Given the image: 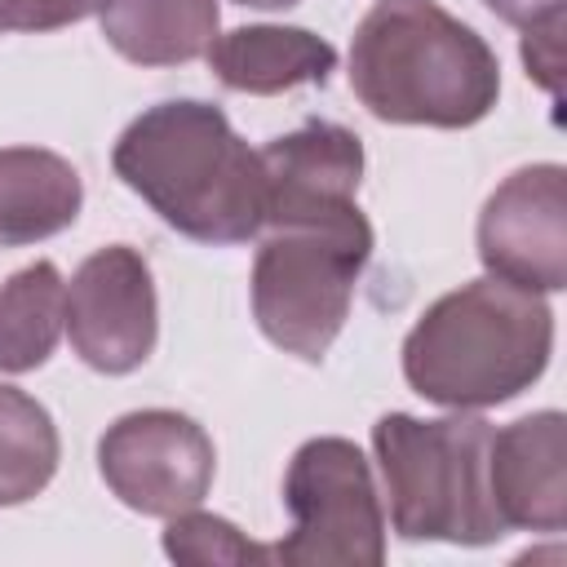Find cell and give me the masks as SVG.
Masks as SVG:
<instances>
[{
    "instance_id": "1",
    "label": "cell",
    "mask_w": 567,
    "mask_h": 567,
    "mask_svg": "<svg viewBox=\"0 0 567 567\" xmlns=\"http://www.w3.org/2000/svg\"><path fill=\"white\" fill-rule=\"evenodd\" d=\"M111 168L186 239L248 244L261 230V159L213 102L142 111L120 133Z\"/></svg>"
},
{
    "instance_id": "2",
    "label": "cell",
    "mask_w": 567,
    "mask_h": 567,
    "mask_svg": "<svg viewBox=\"0 0 567 567\" xmlns=\"http://www.w3.org/2000/svg\"><path fill=\"white\" fill-rule=\"evenodd\" d=\"M350 89L385 124L470 128L501 97V62L439 0H377L350 40Z\"/></svg>"
},
{
    "instance_id": "3",
    "label": "cell",
    "mask_w": 567,
    "mask_h": 567,
    "mask_svg": "<svg viewBox=\"0 0 567 567\" xmlns=\"http://www.w3.org/2000/svg\"><path fill=\"white\" fill-rule=\"evenodd\" d=\"M549 350L554 315L540 292L487 275L425 306L403 341V377L421 399L474 412L523 394Z\"/></svg>"
},
{
    "instance_id": "4",
    "label": "cell",
    "mask_w": 567,
    "mask_h": 567,
    "mask_svg": "<svg viewBox=\"0 0 567 567\" xmlns=\"http://www.w3.org/2000/svg\"><path fill=\"white\" fill-rule=\"evenodd\" d=\"M487 439L492 425L465 412L443 421L390 412L372 425L390 523L403 540L492 545L505 536L487 492Z\"/></svg>"
},
{
    "instance_id": "5",
    "label": "cell",
    "mask_w": 567,
    "mask_h": 567,
    "mask_svg": "<svg viewBox=\"0 0 567 567\" xmlns=\"http://www.w3.org/2000/svg\"><path fill=\"white\" fill-rule=\"evenodd\" d=\"M368 257L372 226L359 208L332 221L270 226L252 261V319L266 341L319 363L350 315Z\"/></svg>"
},
{
    "instance_id": "6",
    "label": "cell",
    "mask_w": 567,
    "mask_h": 567,
    "mask_svg": "<svg viewBox=\"0 0 567 567\" xmlns=\"http://www.w3.org/2000/svg\"><path fill=\"white\" fill-rule=\"evenodd\" d=\"M292 532L270 549L284 567H377L385 558V518L372 470L350 439H310L284 474Z\"/></svg>"
},
{
    "instance_id": "7",
    "label": "cell",
    "mask_w": 567,
    "mask_h": 567,
    "mask_svg": "<svg viewBox=\"0 0 567 567\" xmlns=\"http://www.w3.org/2000/svg\"><path fill=\"white\" fill-rule=\"evenodd\" d=\"M97 470L128 509L173 518L208 496L217 452L204 425H195L190 416L146 408L106 425L97 443Z\"/></svg>"
},
{
    "instance_id": "8",
    "label": "cell",
    "mask_w": 567,
    "mask_h": 567,
    "mask_svg": "<svg viewBox=\"0 0 567 567\" xmlns=\"http://www.w3.org/2000/svg\"><path fill=\"white\" fill-rule=\"evenodd\" d=\"M66 332L75 354L106 377L142 368L155 350V284L137 248L111 244L80 261L66 288Z\"/></svg>"
},
{
    "instance_id": "9",
    "label": "cell",
    "mask_w": 567,
    "mask_h": 567,
    "mask_svg": "<svg viewBox=\"0 0 567 567\" xmlns=\"http://www.w3.org/2000/svg\"><path fill=\"white\" fill-rule=\"evenodd\" d=\"M478 257L487 275L558 292L567 288V173L532 164L509 173L478 213Z\"/></svg>"
},
{
    "instance_id": "10",
    "label": "cell",
    "mask_w": 567,
    "mask_h": 567,
    "mask_svg": "<svg viewBox=\"0 0 567 567\" xmlns=\"http://www.w3.org/2000/svg\"><path fill=\"white\" fill-rule=\"evenodd\" d=\"M261 159V226L332 221L354 213L363 177V142L332 124L310 120L257 151Z\"/></svg>"
},
{
    "instance_id": "11",
    "label": "cell",
    "mask_w": 567,
    "mask_h": 567,
    "mask_svg": "<svg viewBox=\"0 0 567 567\" xmlns=\"http://www.w3.org/2000/svg\"><path fill=\"white\" fill-rule=\"evenodd\" d=\"M487 492L505 527L563 532L567 527V421L563 412H532L487 439Z\"/></svg>"
},
{
    "instance_id": "12",
    "label": "cell",
    "mask_w": 567,
    "mask_h": 567,
    "mask_svg": "<svg viewBox=\"0 0 567 567\" xmlns=\"http://www.w3.org/2000/svg\"><path fill=\"white\" fill-rule=\"evenodd\" d=\"M213 75L252 97H270L297 84H323L337 66V49L306 27H235L208 44Z\"/></svg>"
},
{
    "instance_id": "13",
    "label": "cell",
    "mask_w": 567,
    "mask_h": 567,
    "mask_svg": "<svg viewBox=\"0 0 567 567\" xmlns=\"http://www.w3.org/2000/svg\"><path fill=\"white\" fill-rule=\"evenodd\" d=\"M84 186L71 159L40 146L0 151V248H22L80 217Z\"/></svg>"
},
{
    "instance_id": "14",
    "label": "cell",
    "mask_w": 567,
    "mask_h": 567,
    "mask_svg": "<svg viewBox=\"0 0 567 567\" xmlns=\"http://www.w3.org/2000/svg\"><path fill=\"white\" fill-rule=\"evenodd\" d=\"M106 44L137 66H182L217 40V0H97Z\"/></svg>"
},
{
    "instance_id": "15",
    "label": "cell",
    "mask_w": 567,
    "mask_h": 567,
    "mask_svg": "<svg viewBox=\"0 0 567 567\" xmlns=\"http://www.w3.org/2000/svg\"><path fill=\"white\" fill-rule=\"evenodd\" d=\"M66 323V284L53 261L18 270L0 288V372L40 368Z\"/></svg>"
},
{
    "instance_id": "16",
    "label": "cell",
    "mask_w": 567,
    "mask_h": 567,
    "mask_svg": "<svg viewBox=\"0 0 567 567\" xmlns=\"http://www.w3.org/2000/svg\"><path fill=\"white\" fill-rule=\"evenodd\" d=\"M58 425L27 390L0 385V505H22L58 474Z\"/></svg>"
},
{
    "instance_id": "17",
    "label": "cell",
    "mask_w": 567,
    "mask_h": 567,
    "mask_svg": "<svg viewBox=\"0 0 567 567\" xmlns=\"http://www.w3.org/2000/svg\"><path fill=\"white\" fill-rule=\"evenodd\" d=\"M164 554L182 567H266L275 554L266 545H252L235 523L217 514L182 509L164 527Z\"/></svg>"
},
{
    "instance_id": "18",
    "label": "cell",
    "mask_w": 567,
    "mask_h": 567,
    "mask_svg": "<svg viewBox=\"0 0 567 567\" xmlns=\"http://www.w3.org/2000/svg\"><path fill=\"white\" fill-rule=\"evenodd\" d=\"M563 27H567V18H549V22L523 31V66L554 97L563 84Z\"/></svg>"
},
{
    "instance_id": "19",
    "label": "cell",
    "mask_w": 567,
    "mask_h": 567,
    "mask_svg": "<svg viewBox=\"0 0 567 567\" xmlns=\"http://www.w3.org/2000/svg\"><path fill=\"white\" fill-rule=\"evenodd\" d=\"M97 0H13L9 4V31H58L80 18H89Z\"/></svg>"
},
{
    "instance_id": "20",
    "label": "cell",
    "mask_w": 567,
    "mask_h": 567,
    "mask_svg": "<svg viewBox=\"0 0 567 567\" xmlns=\"http://www.w3.org/2000/svg\"><path fill=\"white\" fill-rule=\"evenodd\" d=\"M501 22L527 31V27H540L549 18H563V0H483Z\"/></svg>"
},
{
    "instance_id": "21",
    "label": "cell",
    "mask_w": 567,
    "mask_h": 567,
    "mask_svg": "<svg viewBox=\"0 0 567 567\" xmlns=\"http://www.w3.org/2000/svg\"><path fill=\"white\" fill-rule=\"evenodd\" d=\"M235 4H248V9H292L297 0H235Z\"/></svg>"
},
{
    "instance_id": "22",
    "label": "cell",
    "mask_w": 567,
    "mask_h": 567,
    "mask_svg": "<svg viewBox=\"0 0 567 567\" xmlns=\"http://www.w3.org/2000/svg\"><path fill=\"white\" fill-rule=\"evenodd\" d=\"M9 4L13 0H0V31H9Z\"/></svg>"
}]
</instances>
